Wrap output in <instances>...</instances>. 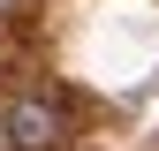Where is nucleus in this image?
I'll return each instance as SVG.
<instances>
[{"mask_svg": "<svg viewBox=\"0 0 159 151\" xmlns=\"http://www.w3.org/2000/svg\"><path fill=\"white\" fill-rule=\"evenodd\" d=\"M0 136H8V151H61L68 144V106L53 91H23L0 113Z\"/></svg>", "mask_w": 159, "mask_h": 151, "instance_id": "1", "label": "nucleus"}]
</instances>
